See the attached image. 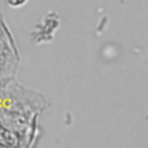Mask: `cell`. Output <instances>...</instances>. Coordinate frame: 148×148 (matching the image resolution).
Here are the masks:
<instances>
[{
	"label": "cell",
	"instance_id": "cell-1",
	"mask_svg": "<svg viewBox=\"0 0 148 148\" xmlns=\"http://www.w3.org/2000/svg\"><path fill=\"white\" fill-rule=\"evenodd\" d=\"M47 109L45 96L16 81L0 79V147H32L39 139L38 119Z\"/></svg>",
	"mask_w": 148,
	"mask_h": 148
},
{
	"label": "cell",
	"instance_id": "cell-2",
	"mask_svg": "<svg viewBox=\"0 0 148 148\" xmlns=\"http://www.w3.org/2000/svg\"><path fill=\"white\" fill-rule=\"evenodd\" d=\"M20 66V52L0 10V79L15 77Z\"/></svg>",
	"mask_w": 148,
	"mask_h": 148
},
{
	"label": "cell",
	"instance_id": "cell-3",
	"mask_svg": "<svg viewBox=\"0 0 148 148\" xmlns=\"http://www.w3.org/2000/svg\"><path fill=\"white\" fill-rule=\"evenodd\" d=\"M6 2L8 6H10L13 8H17V7H21L24 3H27L28 0H6Z\"/></svg>",
	"mask_w": 148,
	"mask_h": 148
}]
</instances>
